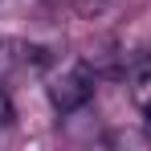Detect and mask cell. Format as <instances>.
Here are the masks:
<instances>
[{
    "instance_id": "obj_4",
    "label": "cell",
    "mask_w": 151,
    "mask_h": 151,
    "mask_svg": "<svg viewBox=\"0 0 151 151\" xmlns=\"http://www.w3.org/2000/svg\"><path fill=\"white\" fill-rule=\"evenodd\" d=\"M139 106H143V119H147V123H151V90H147V94H143V98H139Z\"/></svg>"
},
{
    "instance_id": "obj_2",
    "label": "cell",
    "mask_w": 151,
    "mask_h": 151,
    "mask_svg": "<svg viewBox=\"0 0 151 151\" xmlns=\"http://www.w3.org/2000/svg\"><path fill=\"white\" fill-rule=\"evenodd\" d=\"M29 53H33V49L21 45V41H0V86H4V82L29 61Z\"/></svg>"
},
{
    "instance_id": "obj_3",
    "label": "cell",
    "mask_w": 151,
    "mask_h": 151,
    "mask_svg": "<svg viewBox=\"0 0 151 151\" xmlns=\"http://www.w3.org/2000/svg\"><path fill=\"white\" fill-rule=\"evenodd\" d=\"M12 119H17V110H12V102H8V94L0 90V139L12 131Z\"/></svg>"
},
{
    "instance_id": "obj_1",
    "label": "cell",
    "mask_w": 151,
    "mask_h": 151,
    "mask_svg": "<svg viewBox=\"0 0 151 151\" xmlns=\"http://www.w3.org/2000/svg\"><path fill=\"white\" fill-rule=\"evenodd\" d=\"M49 106L57 114H78L86 102L94 98V61L86 57H65L45 82Z\"/></svg>"
}]
</instances>
